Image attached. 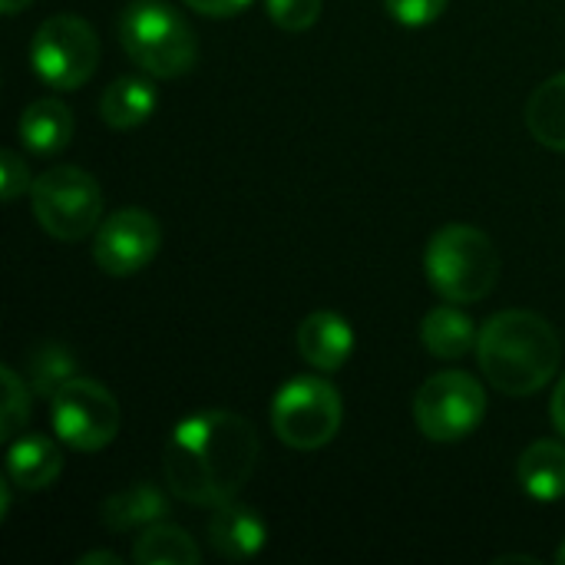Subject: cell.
Wrapping results in <instances>:
<instances>
[{
  "label": "cell",
  "instance_id": "6da1fadb",
  "mask_svg": "<svg viewBox=\"0 0 565 565\" xmlns=\"http://www.w3.org/2000/svg\"><path fill=\"white\" fill-rule=\"evenodd\" d=\"M258 454V430L245 417L209 411L172 430L162 454V477L172 497L192 507H222L248 483Z\"/></svg>",
  "mask_w": 565,
  "mask_h": 565
},
{
  "label": "cell",
  "instance_id": "7a4b0ae2",
  "mask_svg": "<svg viewBox=\"0 0 565 565\" xmlns=\"http://www.w3.org/2000/svg\"><path fill=\"white\" fill-rule=\"evenodd\" d=\"M477 361L483 377L510 397L543 391L563 361L556 328L536 311H500L480 328Z\"/></svg>",
  "mask_w": 565,
  "mask_h": 565
},
{
  "label": "cell",
  "instance_id": "3957f363",
  "mask_svg": "<svg viewBox=\"0 0 565 565\" xmlns=\"http://www.w3.org/2000/svg\"><path fill=\"white\" fill-rule=\"evenodd\" d=\"M424 271L430 288L454 305L483 301L500 278V252L487 232L467 222L444 225L424 252Z\"/></svg>",
  "mask_w": 565,
  "mask_h": 565
},
{
  "label": "cell",
  "instance_id": "277c9868",
  "mask_svg": "<svg viewBox=\"0 0 565 565\" xmlns=\"http://www.w3.org/2000/svg\"><path fill=\"white\" fill-rule=\"evenodd\" d=\"M119 43L142 73L159 79L189 73L199 56L192 26L162 0H132L119 17Z\"/></svg>",
  "mask_w": 565,
  "mask_h": 565
},
{
  "label": "cell",
  "instance_id": "5b68a950",
  "mask_svg": "<svg viewBox=\"0 0 565 565\" xmlns=\"http://www.w3.org/2000/svg\"><path fill=\"white\" fill-rule=\"evenodd\" d=\"M30 205L40 228L56 242H79L103 222L99 182L76 166L46 169L30 185Z\"/></svg>",
  "mask_w": 565,
  "mask_h": 565
},
{
  "label": "cell",
  "instance_id": "8992f818",
  "mask_svg": "<svg viewBox=\"0 0 565 565\" xmlns=\"http://www.w3.org/2000/svg\"><path fill=\"white\" fill-rule=\"evenodd\" d=\"M344 420V404L334 384L318 377L288 381L271 401V430L291 450L328 447Z\"/></svg>",
  "mask_w": 565,
  "mask_h": 565
},
{
  "label": "cell",
  "instance_id": "52a82bcc",
  "mask_svg": "<svg viewBox=\"0 0 565 565\" xmlns=\"http://www.w3.org/2000/svg\"><path fill=\"white\" fill-rule=\"evenodd\" d=\"M33 73L53 89L83 86L99 63V36L96 30L73 13L46 17L30 40Z\"/></svg>",
  "mask_w": 565,
  "mask_h": 565
},
{
  "label": "cell",
  "instance_id": "ba28073f",
  "mask_svg": "<svg viewBox=\"0 0 565 565\" xmlns=\"http://www.w3.org/2000/svg\"><path fill=\"white\" fill-rule=\"evenodd\" d=\"M487 414V391L467 371H444L424 381L414 397V424L434 444L470 437Z\"/></svg>",
  "mask_w": 565,
  "mask_h": 565
},
{
  "label": "cell",
  "instance_id": "9c48e42d",
  "mask_svg": "<svg viewBox=\"0 0 565 565\" xmlns=\"http://www.w3.org/2000/svg\"><path fill=\"white\" fill-rule=\"evenodd\" d=\"M50 424L66 447L96 454L119 434V404L103 384L76 374L50 397Z\"/></svg>",
  "mask_w": 565,
  "mask_h": 565
},
{
  "label": "cell",
  "instance_id": "30bf717a",
  "mask_svg": "<svg viewBox=\"0 0 565 565\" xmlns=\"http://www.w3.org/2000/svg\"><path fill=\"white\" fill-rule=\"evenodd\" d=\"M162 248V228L146 209H119L96 228L93 258L113 278L142 271Z\"/></svg>",
  "mask_w": 565,
  "mask_h": 565
},
{
  "label": "cell",
  "instance_id": "8fae6325",
  "mask_svg": "<svg viewBox=\"0 0 565 565\" xmlns=\"http://www.w3.org/2000/svg\"><path fill=\"white\" fill-rule=\"evenodd\" d=\"M205 533H209V546L228 563L255 559L268 543L265 520L252 507L235 503V500H228L222 507H212V520H209Z\"/></svg>",
  "mask_w": 565,
  "mask_h": 565
},
{
  "label": "cell",
  "instance_id": "7c38bea8",
  "mask_svg": "<svg viewBox=\"0 0 565 565\" xmlns=\"http://www.w3.org/2000/svg\"><path fill=\"white\" fill-rule=\"evenodd\" d=\"M295 344H298V354L311 367L334 374L354 354V328L348 318H341L334 311H315L298 324Z\"/></svg>",
  "mask_w": 565,
  "mask_h": 565
},
{
  "label": "cell",
  "instance_id": "4fadbf2b",
  "mask_svg": "<svg viewBox=\"0 0 565 565\" xmlns=\"http://www.w3.org/2000/svg\"><path fill=\"white\" fill-rule=\"evenodd\" d=\"M60 473H63V454L50 437H43V434L13 437V444L7 450V477L13 487L36 493V490L53 487Z\"/></svg>",
  "mask_w": 565,
  "mask_h": 565
},
{
  "label": "cell",
  "instance_id": "5bb4252c",
  "mask_svg": "<svg viewBox=\"0 0 565 565\" xmlns=\"http://www.w3.org/2000/svg\"><path fill=\"white\" fill-rule=\"evenodd\" d=\"M73 139V113L66 103L43 96L30 103L20 116V142L36 156L63 152Z\"/></svg>",
  "mask_w": 565,
  "mask_h": 565
},
{
  "label": "cell",
  "instance_id": "9a60e30c",
  "mask_svg": "<svg viewBox=\"0 0 565 565\" xmlns=\"http://www.w3.org/2000/svg\"><path fill=\"white\" fill-rule=\"evenodd\" d=\"M159 106V93L146 76H119L99 96V116L113 129L142 126Z\"/></svg>",
  "mask_w": 565,
  "mask_h": 565
},
{
  "label": "cell",
  "instance_id": "2e32d148",
  "mask_svg": "<svg viewBox=\"0 0 565 565\" xmlns=\"http://www.w3.org/2000/svg\"><path fill=\"white\" fill-rule=\"evenodd\" d=\"M420 341H424V348H427L434 358H440V361H460V358H467V354L477 348L480 331H477L473 318L463 315V311L450 301V305L434 308V311L424 318V324H420Z\"/></svg>",
  "mask_w": 565,
  "mask_h": 565
},
{
  "label": "cell",
  "instance_id": "e0dca14e",
  "mask_svg": "<svg viewBox=\"0 0 565 565\" xmlns=\"http://www.w3.org/2000/svg\"><path fill=\"white\" fill-rule=\"evenodd\" d=\"M520 487L540 503H556L565 497V447L556 440H536L520 457Z\"/></svg>",
  "mask_w": 565,
  "mask_h": 565
},
{
  "label": "cell",
  "instance_id": "ac0fdd59",
  "mask_svg": "<svg viewBox=\"0 0 565 565\" xmlns=\"http://www.w3.org/2000/svg\"><path fill=\"white\" fill-rule=\"evenodd\" d=\"M162 516H169V497L156 483H132L103 503V523L116 533L156 526Z\"/></svg>",
  "mask_w": 565,
  "mask_h": 565
},
{
  "label": "cell",
  "instance_id": "d6986e66",
  "mask_svg": "<svg viewBox=\"0 0 565 565\" xmlns=\"http://www.w3.org/2000/svg\"><path fill=\"white\" fill-rule=\"evenodd\" d=\"M526 126L546 149L565 152V73L546 79L526 103Z\"/></svg>",
  "mask_w": 565,
  "mask_h": 565
},
{
  "label": "cell",
  "instance_id": "ffe728a7",
  "mask_svg": "<svg viewBox=\"0 0 565 565\" xmlns=\"http://www.w3.org/2000/svg\"><path fill=\"white\" fill-rule=\"evenodd\" d=\"M132 563L139 565H199L202 550L179 526H146V533L132 546Z\"/></svg>",
  "mask_w": 565,
  "mask_h": 565
},
{
  "label": "cell",
  "instance_id": "44dd1931",
  "mask_svg": "<svg viewBox=\"0 0 565 565\" xmlns=\"http://www.w3.org/2000/svg\"><path fill=\"white\" fill-rule=\"evenodd\" d=\"M76 377V361L66 348L60 344H40L30 358H26V384L40 394V397H53L66 381Z\"/></svg>",
  "mask_w": 565,
  "mask_h": 565
},
{
  "label": "cell",
  "instance_id": "7402d4cb",
  "mask_svg": "<svg viewBox=\"0 0 565 565\" xmlns=\"http://www.w3.org/2000/svg\"><path fill=\"white\" fill-rule=\"evenodd\" d=\"M0 384H3L0 437L3 440H13L26 427V420H30V394H26V381L13 367H3L0 371Z\"/></svg>",
  "mask_w": 565,
  "mask_h": 565
},
{
  "label": "cell",
  "instance_id": "603a6c76",
  "mask_svg": "<svg viewBox=\"0 0 565 565\" xmlns=\"http://www.w3.org/2000/svg\"><path fill=\"white\" fill-rule=\"evenodd\" d=\"M268 17L288 30V33H305L318 23L321 17V0H265Z\"/></svg>",
  "mask_w": 565,
  "mask_h": 565
},
{
  "label": "cell",
  "instance_id": "cb8c5ba5",
  "mask_svg": "<svg viewBox=\"0 0 565 565\" xmlns=\"http://www.w3.org/2000/svg\"><path fill=\"white\" fill-rule=\"evenodd\" d=\"M387 3V13L404 23V26H427L434 23L450 0H384Z\"/></svg>",
  "mask_w": 565,
  "mask_h": 565
},
{
  "label": "cell",
  "instance_id": "d4e9b609",
  "mask_svg": "<svg viewBox=\"0 0 565 565\" xmlns=\"http://www.w3.org/2000/svg\"><path fill=\"white\" fill-rule=\"evenodd\" d=\"M26 185H30L26 162L13 149H3V156H0V192H3V202L20 199L26 192Z\"/></svg>",
  "mask_w": 565,
  "mask_h": 565
},
{
  "label": "cell",
  "instance_id": "484cf974",
  "mask_svg": "<svg viewBox=\"0 0 565 565\" xmlns=\"http://www.w3.org/2000/svg\"><path fill=\"white\" fill-rule=\"evenodd\" d=\"M248 3L252 0H185V7H192L195 13H205V17H235Z\"/></svg>",
  "mask_w": 565,
  "mask_h": 565
},
{
  "label": "cell",
  "instance_id": "4316f807",
  "mask_svg": "<svg viewBox=\"0 0 565 565\" xmlns=\"http://www.w3.org/2000/svg\"><path fill=\"white\" fill-rule=\"evenodd\" d=\"M550 417H553L556 430L565 437V377L556 384V394H553V404H550Z\"/></svg>",
  "mask_w": 565,
  "mask_h": 565
},
{
  "label": "cell",
  "instance_id": "83f0119b",
  "mask_svg": "<svg viewBox=\"0 0 565 565\" xmlns=\"http://www.w3.org/2000/svg\"><path fill=\"white\" fill-rule=\"evenodd\" d=\"M79 565H119V556H113V553H89V556H83Z\"/></svg>",
  "mask_w": 565,
  "mask_h": 565
},
{
  "label": "cell",
  "instance_id": "f1b7e54d",
  "mask_svg": "<svg viewBox=\"0 0 565 565\" xmlns=\"http://www.w3.org/2000/svg\"><path fill=\"white\" fill-rule=\"evenodd\" d=\"M26 3H30V0H0V10H3L7 17H17Z\"/></svg>",
  "mask_w": 565,
  "mask_h": 565
},
{
  "label": "cell",
  "instance_id": "f546056e",
  "mask_svg": "<svg viewBox=\"0 0 565 565\" xmlns=\"http://www.w3.org/2000/svg\"><path fill=\"white\" fill-rule=\"evenodd\" d=\"M556 563H563L565 565V543L556 550Z\"/></svg>",
  "mask_w": 565,
  "mask_h": 565
}]
</instances>
